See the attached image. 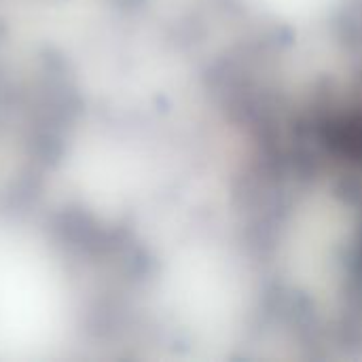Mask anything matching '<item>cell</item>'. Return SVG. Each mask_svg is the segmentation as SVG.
Here are the masks:
<instances>
[{"label":"cell","instance_id":"6da1fadb","mask_svg":"<svg viewBox=\"0 0 362 362\" xmlns=\"http://www.w3.org/2000/svg\"><path fill=\"white\" fill-rule=\"evenodd\" d=\"M339 159L310 153L272 165L244 235L261 303L327 344L362 335V165Z\"/></svg>","mask_w":362,"mask_h":362}]
</instances>
